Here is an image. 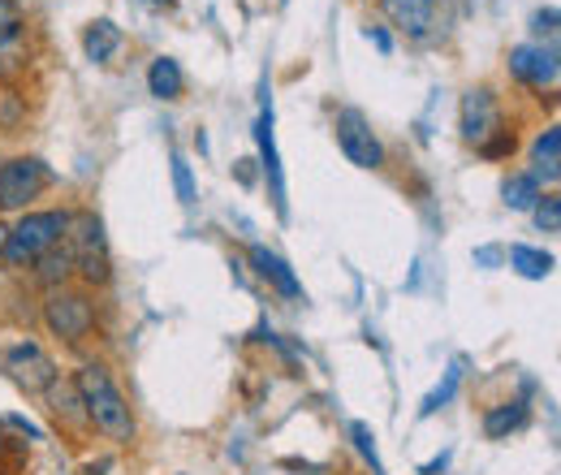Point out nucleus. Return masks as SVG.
<instances>
[{
  "instance_id": "6ab92c4d",
  "label": "nucleus",
  "mask_w": 561,
  "mask_h": 475,
  "mask_svg": "<svg viewBox=\"0 0 561 475\" xmlns=\"http://www.w3.org/2000/svg\"><path fill=\"white\" fill-rule=\"evenodd\" d=\"M510 269L527 281H540L553 272V256L549 251H536V247H510Z\"/></svg>"
},
{
  "instance_id": "c85d7f7f",
  "label": "nucleus",
  "mask_w": 561,
  "mask_h": 475,
  "mask_svg": "<svg viewBox=\"0 0 561 475\" xmlns=\"http://www.w3.org/2000/svg\"><path fill=\"white\" fill-rule=\"evenodd\" d=\"M82 475H104V463H91V467H82Z\"/></svg>"
},
{
  "instance_id": "f3484780",
  "label": "nucleus",
  "mask_w": 561,
  "mask_h": 475,
  "mask_svg": "<svg viewBox=\"0 0 561 475\" xmlns=\"http://www.w3.org/2000/svg\"><path fill=\"white\" fill-rule=\"evenodd\" d=\"M35 276H39L44 285H53V290H57V285H66V281L73 276V251H70V242H57V247H53L48 256H39V260H35Z\"/></svg>"
},
{
  "instance_id": "20e7f679",
  "label": "nucleus",
  "mask_w": 561,
  "mask_h": 475,
  "mask_svg": "<svg viewBox=\"0 0 561 475\" xmlns=\"http://www.w3.org/2000/svg\"><path fill=\"white\" fill-rule=\"evenodd\" d=\"M44 325H48L53 338H61L66 346L87 341L95 333V303H91V294L57 285L48 294V303H44Z\"/></svg>"
},
{
  "instance_id": "9d476101",
  "label": "nucleus",
  "mask_w": 561,
  "mask_h": 475,
  "mask_svg": "<svg viewBox=\"0 0 561 475\" xmlns=\"http://www.w3.org/2000/svg\"><path fill=\"white\" fill-rule=\"evenodd\" d=\"M255 138H260V156H264V178L273 186V204L285 216V173H280V156H277V135H273V95L264 87V104H260V122H255Z\"/></svg>"
},
{
  "instance_id": "a211bd4d",
  "label": "nucleus",
  "mask_w": 561,
  "mask_h": 475,
  "mask_svg": "<svg viewBox=\"0 0 561 475\" xmlns=\"http://www.w3.org/2000/svg\"><path fill=\"white\" fill-rule=\"evenodd\" d=\"M527 423V403H501V407H492L484 415V432H489L492 441H505L510 432H518Z\"/></svg>"
},
{
  "instance_id": "412c9836",
  "label": "nucleus",
  "mask_w": 561,
  "mask_h": 475,
  "mask_svg": "<svg viewBox=\"0 0 561 475\" xmlns=\"http://www.w3.org/2000/svg\"><path fill=\"white\" fill-rule=\"evenodd\" d=\"M173 186H178V200L186 207H195V200H199V191H195V178H191V165L173 151Z\"/></svg>"
},
{
  "instance_id": "f03ea898",
  "label": "nucleus",
  "mask_w": 561,
  "mask_h": 475,
  "mask_svg": "<svg viewBox=\"0 0 561 475\" xmlns=\"http://www.w3.org/2000/svg\"><path fill=\"white\" fill-rule=\"evenodd\" d=\"M70 216L73 212H61V207H48V212H22V220L9 229L4 238V264L9 269H31L39 256H48L57 242H66L70 234Z\"/></svg>"
},
{
  "instance_id": "f257e3e1",
  "label": "nucleus",
  "mask_w": 561,
  "mask_h": 475,
  "mask_svg": "<svg viewBox=\"0 0 561 475\" xmlns=\"http://www.w3.org/2000/svg\"><path fill=\"white\" fill-rule=\"evenodd\" d=\"M73 389H78V403L87 410V423L95 432H104L108 441L117 445H130L139 437V423H135V410L126 403V394L117 389V381L108 376L104 363H82L78 376H73Z\"/></svg>"
},
{
  "instance_id": "7c9ffc66",
  "label": "nucleus",
  "mask_w": 561,
  "mask_h": 475,
  "mask_svg": "<svg viewBox=\"0 0 561 475\" xmlns=\"http://www.w3.org/2000/svg\"><path fill=\"white\" fill-rule=\"evenodd\" d=\"M4 238H9V229H4V225H0V256H4Z\"/></svg>"
},
{
  "instance_id": "4be33fe9",
  "label": "nucleus",
  "mask_w": 561,
  "mask_h": 475,
  "mask_svg": "<svg viewBox=\"0 0 561 475\" xmlns=\"http://www.w3.org/2000/svg\"><path fill=\"white\" fill-rule=\"evenodd\" d=\"M531 212H536V225H540L545 234H558L561 229V200L558 195H540Z\"/></svg>"
},
{
  "instance_id": "2eb2a0df",
  "label": "nucleus",
  "mask_w": 561,
  "mask_h": 475,
  "mask_svg": "<svg viewBox=\"0 0 561 475\" xmlns=\"http://www.w3.org/2000/svg\"><path fill=\"white\" fill-rule=\"evenodd\" d=\"M561 173V131L549 126L545 135L531 143V178L536 182H558Z\"/></svg>"
},
{
  "instance_id": "6e6552de",
  "label": "nucleus",
  "mask_w": 561,
  "mask_h": 475,
  "mask_svg": "<svg viewBox=\"0 0 561 475\" xmlns=\"http://www.w3.org/2000/svg\"><path fill=\"white\" fill-rule=\"evenodd\" d=\"M458 131L467 143H489L496 131H505L501 126V100L492 95V87H471L467 95H462V117H458Z\"/></svg>"
},
{
  "instance_id": "bb28decb",
  "label": "nucleus",
  "mask_w": 561,
  "mask_h": 475,
  "mask_svg": "<svg viewBox=\"0 0 561 475\" xmlns=\"http://www.w3.org/2000/svg\"><path fill=\"white\" fill-rule=\"evenodd\" d=\"M367 39H371V44H376L380 53H393V39H389V31H380V26H371V31H367Z\"/></svg>"
},
{
  "instance_id": "b1692460",
  "label": "nucleus",
  "mask_w": 561,
  "mask_h": 475,
  "mask_svg": "<svg viewBox=\"0 0 561 475\" xmlns=\"http://www.w3.org/2000/svg\"><path fill=\"white\" fill-rule=\"evenodd\" d=\"M514 151V135L510 131H496L489 143H480V156H489V160H501V156H510Z\"/></svg>"
},
{
  "instance_id": "c756f323",
  "label": "nucleus",
  "mask_w": 561,
  "mask_h": 475,
  "mask_svg": "<svg viewBox=\"0 0 561 475\" xmlns=\"http://www.w3.org/2000/svg\"><path fill=\"white\" fill-rule=\"evenodd\" d=\"M147 4H151V9H160V4H164V9H169V4H173V0H147Z\"/></svg>"
},
{
  "instance_id": "f8f14e48",
  "label": "nucleus",
  "mask_w": 561,
  "mask_h": 475,
  "mask_svg": "<svg viewBox=\"0 0 561 475\" xmlns=\"http://www.w3.org/2000/svg\"><path fill=\"white\" fill-rule=\"evenodd\" d=\"M26 57H31V48H26V22L22 18L0 22V82L18 78L26 69Z\"/></svg>"
},
{
  "instance_id": "5701e85b",
  "label": "nucleus",
  "mask_w": 561,
  "mask_h": 475,
  "mask_svg": "<svg viewBox=\"0 0 561 475\" xmlns=\"http://www.w3.org/2000/svg\"><path fill=\"white\" fill-rule=\"evenodd\" d=\"M458 376H462V372H458V367H449V376H445V385H440V389H436V394H432V398L423 403V415H432V410H436V407H445V403L454 398V389H458Z\"/></svg>"
},
{
  "instance_id": "1a4fd4ad",
  "label": "nucleus",
  "mask_w": 561,
  "mask_h": 475,
  "mask_svg": "<svg viewBox=\"0 0 561 475\" xmlns=\"http://www.w3.org/2000/svg\"><path fill=\"white\" fill-rule=\"evenodd\" d=\"M510 73L523 82V87H536V91H553L558 87V48L549 44H518L510 48Z\"/></svg>"
},
{
  "instance_id": "393cba45",
  "label": "nucleus",
  "mask_w": 561,
  "mask_h": 475,
  "mask_svg": "<svg viewBox=\"0 0 561 475\" xmlns=\"http://www.w3.org/2000/svg\"><path fill=\"white\" fill-rule=\"evenodd\" d=\"M351 432H354V441H358V450L371 459V467H376V475H380V459H376V437H371V428H367V423H354Z\"/></svg>"
},
{
  "instance_id": "423d86ee",
  "label": "nucleus",
  "mask_w": 561,
  "mask_h": 475,
  "mask_svg": "<svg viewBox=\"0 0 561 475\" xmlns=\"http://www.w3.org/2000/svg\"><path fill=\"white\" fill-rule=\"evenodd\" d=\"M0 367H4L9 381H13L18 389H26V394H44V389L57 381V363L48 359V350H44L39 341H18V346H9L4 359H0Z\"/></svg>"
},
{
  "instance_id": "aec40b11",
  "label": "nucleus",
  "mask_w": 561,
  "mask_h": 475,
  "mask_svg": "<svg viewBox=\"0 0 561 475\" xmlns=\"http://www.w3.org/2000/svg\"><path fill=\"white\" fill-rule=\"evenodd\" d=\"M501 195H505L510 207H536V200H540L545 191H540V182H536L531 173H510L505 186H501Z\"/></svg>"
},
{
  "instance_id": "a878e982",
  "label": "nucleus",
  "mask_w": 561,
  "mask_h": 475,
  "mask_svg": "<svg viewBox=\"0 0 561 475\" xmlns=\"http://www.w3.org/2000/svg\"><path fill=\"white\" fill-rule=\"evenodd\" d=\"M531 31H536V35H549V39H553V35H558V9H553V4H549V9H540V13L531 18Z\"/></svg>"
},
{
  "instance_id": "dca6fc26",
  "label": "nucleus",
  "mask_w": 561,
  "mask_h": 475,
  "mask_svg": "<svg viewBox=\"0 0 561 475\" xmlns=\"http://www.w3.org/2000/svg\"><path fill=\"white\" fill-rule=\"evenodd\" d=\"M147 87H151L156 100H178L186 91V73L173 57H156L151 69H147Z\"/></svg>"
},
{
  "instance_id": "0eeeda50",
  "label": "nucleus",
  "mask_w": 561,
  "mask_h": 475,
  "mask_svg": "<svg viewBox=\"0 0 561 475\" xmlns=\"http://www.w3.org/2000/svg\"><path fill=\"white\" fill-rule=\"evenodd\" d=\"M337 147L358 169H380L385 165V147H380V138L371 135V126H367V117L358 109L337 113Z\"/></svg>"
},
{
  "instance_id": "cd10ccee",
  "label": "nucleus",
  "mask_w": 561,
  "mask_h": 475,
  "mask_svg": "<svg viewBox=\"0 0 561 475\" xmlns=\"http://www.w3.org/2000/svg\"><path fill=\"white\" fill-rule=\"evenodd\" d=\"M9 18H22L18 13V0H0V22H9Z\"/></svg>"
},
{
  "instance_id": "39448f33",
  "label": "nucleus",
  "mask_w": 561,
  "mask_h": 475,
  "mask_svg": "<svg viewBox=\"0 0 561 475\" xmlns=\"http://www.w3.org/2000/svg\"><path fill=\"white\" fill-rule=\"evenodd\" d=\"M53 186V169L39 156H9L0 165V212H26Z\"/></svg>"
},
{
  "instance_id": "9b49d317",
  "label": "nucleus",
  "mask_w": 561,
  "mask_h": 475,
  "mask_svg": "<svg viewBox=\"0 0 561 475\" xmlns=\"http://www.w3.org/2000/svg\"><path fill=\"white\" fill-rule=\"evenodd\" d=\"M380 9H385V18H389L398 31L423 39V35H432V26H436L440 0H380Z\"/></svg>"
},
{
  "instance_id": "7ed1b4c3",
  "label": "nucleus",
  "mask_w": 561,
  "mask_h": 475,
  "mask_svg": "<svg viewBox=\"0 0 561 475\" xmlns=\"http://www.w3.org/2000/svg\"><path fill=\"white\" fill-rule=\"evenodd\" d=\"M66 242H70V251H73V272H78L87 285H104V281L113 276L108 242H104V225H100L91 212H73Z\"/></svg>"
},
{
  "instance_id": "4468645a",
  "label": "nucleus",
  "mask_w": 561,
  "mask_h": 475,
  "mask_svg": "<svg viewBox=\"0 0 561 475\" xmlns=\"http://www.w3.org/2000/svg\"><path fill=\"white\" fill-rule=\"evenodd\" d=\"M117 48H122V26H117L113 18H100V22L87 26V35H82V53H87V61L104 66V61H113Z\"/></svg>"
},
{
  "instance_id": "ddd939ff",
  "label": "nucleus",
  "mask_w": 561,
  "mask_h": 475,
  "mask_svg": "<svg viewBox=\"0 0 561 475\" xmlns=\"http://www.w3.org/2000/svg\"><path fill=\"white\" fill-rule=\"evenodd\" d=\"M251 264H255V272L277 290V294H285V298H302V285H298V276L289 272V264L280 260V256H273L268 247H251Z\"/></svg>"
}]
</instances>
